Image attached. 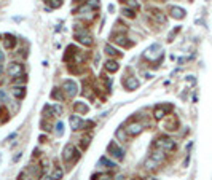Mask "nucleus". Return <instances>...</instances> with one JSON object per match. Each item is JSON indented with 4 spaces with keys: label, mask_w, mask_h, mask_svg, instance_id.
<instances>
[{
    "label": "nucleus",
    "mask_w": 212,
    "mask_h": 180,
    "mask_svg": "<svg viewBox=\"0 0 212 180\" xmlns=\"http://www.w3.org/2000/svg\"><path fill=\"white\" fill-rule=\"evenodd\" d=\"M62 89L65 91V94L69 96V97H73V96L78 92V86L73 80H64L62 81Z\"/></svg>",
    "instance_id": "obj_3"
},
{
    "label": "nucleus",
    "mask_w": 212,
    "mask_h": 180,
    "mask_svg": "<svg viewBox=\"0 0 212 180\" xmlns=\"http://www.w3.org/2000/svg\"><path fill=\"white\" fill-rule=\"evenodd\" d=\"M13 83H26V75H19V77H16L15 80H13Z\"/></svg>",
    "instance_id": "obj_25"
},
{
    "label": "nucleus",
    "mask_w": 212,
    "mask_h": 180,
    "mask_svg": "<svg viewBox=\"0 0 212 180\" xmlns=\"http://www.w3.org/2000/svg\"><path fill=\"white\" fill-rule=\"evenodd\" d=\"M11 94L15 96L16 99H22L24 97V94H26V89L24 88H21V86H15L11 89Z\"/></svg>",
    "instance_id": "obj_17"
},
{
    "label": "nucleus",
    "mask_w": 212,
    "mask_h": 180,
    "mask_svg": "<svg viewBox=\"0 0 212 180\" xmlns=\"http://www.w3.org/2000/svg\"><path fill=\"white\" fill-rule=\"evenodd\" d=\"M125 86L128 91H134L139 88V80L136 77H128V78H125Z\"/></svg>",
    "instance_id": "obj_11"
},
{
    "label": "nucleus",
    "mask_w": 212,
    "mask_h": 180,
    "mask_svg": "<svg viewBox=\"0 0 212 180\" xmlns=\"http://www.w3.org/2000/svg\"><path fill=\"white\" fill-rule=\"evenodd\" d=\"M125 132H126V129H118L116 131V137H118V139H120V140H126V137H125Z\"/></svg>",
    "instance_id": "obj_21"
},
{
    "label": "nucleus",
    "mask_w": 212,
    "mask_h": 180,
    "mask_svg": "<svg viewBox=\"0 0 212 180\" xmlns=\"http://www.w3.org/2000/svg\"><path fill=\"white\" fill-rule=\"evenodd\" d=\"M105 51H107V54H110V56H120V53H118L112 45H105Z\"/></svg>",
    "instance_id": "obj_20"
},
{
    "label": "nucleus",
    "mask_w": 212,
    "mask_h": 180,
    "mask_svg": "<svg viewBox=\"0 0 212 180\" xmlns=\"http://www.w3.org/2000/svg\"><path fill=\"white\" fill-rule=\"evenodd\" d=\"M147 180H156V178H147Z\"/></svg>",
    "instance_id": "obj_34"
},
{
    "label": "nucleus",
    "mask_w": 212,
    "mask_h": 180,
    "mask_svg": "<svg viewBox=\"0 0 212 180\" xmlns=\"http://www.w3.org/2000/svg\"><path fill=\"white\" fill-rule=\"evenodd\" d=\"M61 3H62L61 0H51V7H53V8H58Z\"/></svg>",
    "instance_id": "obj_28"
},
{
    "label": "nucleus",
    "mask_w": 212,
    "mask_h": 180,
    "mask_svg": "<svg viewBox=\"0 0 212 180\" xmlns=\"http://www.w3.org/2000/svg\"><path fill=\"white\" fill-rule=\"evenodd\" d=\"M152 16L158 21V22H166V16H164V13L163 11H160V10H152Z\"/></svg>",
    "instance_id": "obj_16"
},
{
    "label": "nucleus",
    "mask_w": 212,
    "mask_h": 180,
    "mask_svg": "<svg viewBox=\"0 0 212 180\" xmlns=\"http://www.w3.org/2000/svg\"><path fill=\"white\" fill-rule=\"evenodd\" d=\"M3 59H5V56H3V53H2V51H0V64H2V62H3Z\"/></svg>",
    "instance_id": "obj_31"
},
{
    "label": "nucleus",
    "mask_w": 212,
    "mask_h": 180,
    "mask_svg": "<svg viewBox=\"0 0 212 180\" xmlns=\"http://www.w3.org/2000/svg\"><path fill=\"white\" fill-rule=\"evenodd\" d=\"M73 108H75L77 113H86V112H88V105H86L85 102H75Z\"/></svg>",
    "instance_id": "obj_18"
},
{
    "label": "nucleus",
    "mask_w": 212,
    "mask_h": 180,
    "mask_svg": "<svg viewBox=\"0 0 212 180\" xmlns=\"http://www.w3.org/2000/svg\"><path fill=\"white\" fill-rule=\"evenodd\" d=\"M88 124H91V126H92V123H85L80 116H77V115H73V116L70 118V126H72L73 131H75V129H83L85 126H88Z\"/></svg>",
    "instance_id": "obj_7"
},
{
    "label": "nucleus",
    "mask_w": 212,
    "mask_h": 180,
    "mask_svg": "<svg viewBox=\"0 0 212 180\" xmlns=\"http://www.w3.org/2000/svg\"><path fill=\"white\" fill-rule=\"evenodd\" d=\"M75 153H77V150H75V147H73L72 144L65 145V148H64V151H62V159H64L65 163H70V161L73 159Z\"/></svg>",
    "instance_id": "obj_6"
},
{
    "label": "nucleus",
    "mask_w": 212,
    "mask_h": 180,
    "mask_svg": "<svg viewBox=\"0 0 212 180\" xmlns=\"http://www.w3.org/2000/svg\"><path fill=\"white\" fill-rule=\"evenodd\" d=\"M97 180H113V177L109 175V174H102V175L97 177Z\"/></svg>",
    "instance_id": "obj_26"
},
{
    "label": "nucleus",
    "mask_w": 212,
    "mask_h": 180,
    "mask_svg": "<svg viewBox=\"0 0 212 180\" xmlns=\"http://www.w3.org/2000/svg\"><path fill=\"white\" fill-rule=\"evenodd\" d=\"M99 166H102V168H107V169H115L116 168V164L115 163H112V161H109L105 156H102L101 159H99V163H97Z\"/></svg>",
    "instance_id": "obj_15"
},
{
    "label": "nucleus",
    "mask_w": 212,
    "mask_h": 180,
    "mask_svg": "<svg viewBox=\"0 0 212 180\" xmlns=\"http://www.w3.org/2000/svg\"><path fill=\"white\" fill-rule=\"evenodd\" d=\"M22 73H24L22 64H19V62H11V64H10V67H8V75H10V77L16 78V77L22 75Z\"/></svg>",
    "instance_id": "obj_5"
},
{
    "label": "nucleus",
    "mask_w": 212,
    "mask_h": 180,
    "mask_svg": "<svg viewBox=\"0 0 212 180\" xmlns=\"http://www.w3.org/2000/svg\"><path fill=\"white\" fill-rule=\"evenodd\" d=\"M3 45L7 50H11V48H15L16 46V38L13 37V35H7L5 40H3Z\"/></svg>",
    "instance_id": "obj_14"
},
{
    "label": "nucleus",
    "mask_w": 212,
    "mask_h": 180,
    "mask_svg": "<svg viewBox=\"0 0 212 180\" xmlns=\"http://www.w3.org/2000/svg\"><path fill=\"white\" fill-rule=\"evenodd\" d=\"M62 132H64V123H62V121H59V123L56 124V134H58V135H61Z\"/></svg>",
    "instance_id": "obj_22"
},
{
    "label": "nucleus",
    "mask_w": 212,
    "mask_h": 180,
    "mask_svg": "<svg viewBox=\"0 0 212 180\" xmlns=\"http://www.w3.org/2000/svg\"><path fill=\"white\" fill-rule=\"evenodd\" d=\"M51 177H53V180H59V178L62 177V171H61V169H56L54 172H53Z\"/></svg>",
    "instance_id": "obj_24"
},
{
    "label": "nucleus",
    "mask_w": 212,
    "mask_h": 180,
    "mask_svg": "<svg viewBox=\"0 0 212 180\" xmlns=\"http://www.w3.org/2000/svg\"><path fill=\"white\" fill-rule=\"evenodd\" d=\"M75 38L80 41V43H83V45H91V43H92L91 35H89L88 31H85V29H78V31L75 32Z\"/></svg>",
    "instance_id": "obj_4"
},
{
    "label": "nucleus",
    "mask_w": 212,
    "mask_h": 180,
    "mask_svg": "<svg viewBox=\"0 0 212 180\" xmlns=\"http://www.w3.org/2000/svg\"><path fill=\"white\" fill-rule=\"evenodd\" d=\"M123 15H125V16H128V18H134V16H136V15H134V11L129 10V8H123Z\"/></svg>",
    "instance_id": "obj_23"
},
{
    "label": "nucleus",
    "mask_w": 212,
    "mask_h": 180,
    "mask_svg": "<svg viewBox=\"0 0 212 180\" xmlns=\"http://www.w3.org/2000/svg\"><path fill=\"white\" fill-rule=\"evenodd\" d=\"M155 148H160V150H163L166 153V151L176 150V142L172 139H169V137H160V139L155 142Z\"/></svg>",
    "instance_id": "obj_2"
},
{
    "label": "nucleus",
    "mask_w": 212,
    "mask_h": 180,
    "mask_svg": "<svg viewBox=\"0 0 212 180\" xmlns=\"http://www.w3.org/2000/svg\"><path fill=\"white\" fill-rule=\"evenodd\" d=\"M40 177V168H38V164H31L27 168L24 169V172H21L19 175V180H37Z\"/></svg>",
    "instance_id": "obj_1"
},
{
    "label": "nucleus",
    "mask_w": 212,
    "mask_h": 180,
    "mask_svg": "<svg viewBox=\"0 0 212 180\" xmlns=\"http://www.w3.org/2000/svg\"><path fill=\"white\" fill-rule=\"evenodd\" d=\"M43 180H53V177H51V175H46V177H43Z\"/></svg>",
    "instance_id": "obj_32"
},
{
    "label": "nucleus",
    "mask_w": 212,
    "mask_h": 180,
    "mask_svg": "<svg viewBox=\"0 0 212 180\" xmlns=\"http://www.w3.org/2000/svg\"><path fill=\"white\" fill-rule=\"evenodd\" d=\"M3 72V67H2V64H0V73H2Z\"/></svg>",
    "instance_id": "obj_33"
},
{
    "label": "nucleus",
    "mask_w": 212,
    "mask_h": 180,
    "mask_svg": "<svg viewBox=\"0 0 212 180\" xmlns=\"http://www.w3.org/2000/svg\"><path fill=\"white\" fill-rule=\"evenodd\" d=\"M105 69H107L109 72H116L118 69H120V65H118L116 61H107L105 62Z\"/></svg>",
    "instance_id": "obj_19"
},
{
    "label": "nucleus",
    "mask_w": 212,
    "mask_h": 180,
    "mask_svg": "<svg viewBox=\"0 0 212 180\" xmlns=\"http://www.w3.org/2000/svg\"><path fill=\"white\" fill-rule=\"evenodd\" d=\"M171 16L176 19H183L185 18V10L180 7H172L171 8Z\"/></svg>",
    "instance_id": "obj_13"
},
{
    "label": "nucleus",
    "mask_w": 212,
    "mask_h": 180,
    "mask_svg": "<svg viewBox=\"0 0 212 180\" xmlns=\"http://www.w3.org/2000/svg\"><path fill=\"white\" fill-rule=\"evenodd\" d=\"M109 153H110L113 158H116V159H123V150L118 147L115 142L109 144Z\"/></svg>",
    "instance_id": "obj_9"
},
{
    "label": "nucleus",
    "mask_w": 212,
    "mask_h": 180,
    "mask_svg": "<svg viewBox=\"0 0 212 180\" xmlns=\"http://www.w3.org/2000/svg\"><path fill=\"white\" fill-rule=\"evenodd\" d=\"M161 46L158 45V43H155V45H152L148 50H147V53H145V56H147L148 59H155L156 56H161Z\"/></svg>",
    "instance_id": "obj_10"
},
{
    "label": "nucleus",
    "mask_w": 212,
    "mask_h": 180,
    "mask_svg": "<svg viewBox=\"0 0 212 180\" xmlns=\"http://www.w3.org/2000/svg\"><path fill=\"white\" fill-rule=\"evenodd\" d=\"M53 110H54V112H56L58 115H61V113H62V107H61V105H54V107H53Z\"/></svg>",
    "instance_id": "obj_29"
},
{
    "label": "nucleus",
    "mask_w": 212,
    "mask_h": 180,
    "mask_svg": "<svg viewBox=\"0 0 212 180\" xmlns=\"http://www.w3.org/2000/svg\"><path fill=\"white\" fill-rule=\"evenodd\" d=\"M53 97L54 99H59V101H62L64 97H62V94L59 92V91H53Z\"/></svg>",
    "instance_id": "obj_27"
},
{
    "label": "nucleus",
    "mask_w": 212,
    "mask_h": 180,
    "mask_svg": "<svg viewBox=\"0 0 212 180\" xmlns=\"http://www.w3.org/2000/svg\"><path fill=\"white\" fill-rule=\"evenodd\" d=\"M171 110H172V105H156L155 107V118L156 120H161L167 112H171Z\"/></svg>",
    "instance_id": "obj_8"
},
{
    "label": "nucleus",
    "mask_w": 212,
    "mask_h": 180,
    "mask_svg": "<svg viewBox=\"0 0 212 180\" xmlns=\"http://www.w3.org/2000/svg\"><path fill=\"white\" fill-rule=\"evenodd\" d=\"M125 129H126V132L129 135H137V134L142 132V124L140 123H131L129 126H126Z\"/></svg>",
    "instance_id": "obj_12"
},
{
    "label": "nucleus",
    "mask_w": 212,
    "mask_h": 180,
    "mask_svg": "<svg viewBox=\"0 0 212 180\" xmlns=\"http://www.w3.org/2000/svg\"><path fill=\"white\" fill-rule=\"evenodd\" d=\"M128 3H129L131 7H134V8H137V7H139V3L136 2V0H128Z\"/></svg>",
    "instance_id": "obj_30"
}]
</instances>
